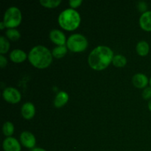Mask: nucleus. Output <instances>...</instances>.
I'll list each match as a JSON object with an SVG mask.
<instances>
[{"label":"nucleus","instance_id":"39448f33","mask_svg":"<svg viewBox=\"0 0 151 151\" xmlns=\"http://www.w3.org/2000/svg\"><path fill=\"white\" fill-rule=\"evenodd\" d=\"M88 41L81 34H73L69 37L66 41V47L73 52H81L85 51L88 47Z\"/></svg>","mask_w":151,"mask_h":151},{"label":"nucleus","instance_id":"4be33fe9","mask_svg":"<svg viewBox=\"0 0 151 151\" xmlns=\"http://www.w3.org/2000/svg\"><path fill=\"white\" fill-rule=\"evenodd\" d=\"M142 96L144 100H151V87H146L142 91Z\"/></svg>","mask_w":151,"mask_h":151},{"label":"nucleus","instance_id":"f3484780","mask_svg":"<svg viewBox=\"0 0 151 151\" xmlns=\"http://www.w3.org/2000/svg\"><path fill=\"white\" fill-rule=\"evenodd\" d=\"M112 63L116 67H124L127 63V59L124 55H116L114 56Z\"/></svg>","mask_w":151,"mask_h":151},{"label":"nucleus","instance_id":"f257e3e1","mask_svg":"<svg viewBox=\"0 0 151 151\" xmlns=\"http://www.w3.org/2000/svg\"><path fill=\"white\" fill-rule=\"evenodd\" d=\"M114 52L109 47L98 46L90 52L88 63L96 71H102L110 65L114 58Z\"/></svg>","mask_w":151,"mask_h":151},{"label":"nucleus","instance_id":"6ab92c4d","mask_svg":"<svg viewBox=\"0 0 151 151\" xmlns=\"http://www.w3.org/2000/svg\"><path fill=\"white\" fill-rule=\"evenodd\" d=\"M2 131L4 136L7 137H10L14 133V125L10 122H4L2 127Z\"/></svg>","mask_w":151,"mask_h":151},{"label":"nucleus","instance_id":"ddd939ff","mask_svg":"<svg viewBox=\"0 0 151 151\" xmlns=\"http://www.w3.org/2000/svg\"><path fill=\"white\" fill-rule=\"evenodd\" d=\"M69 94L66 92V91H59L57 94H56L54 100V106L58 109L62 108L64 106L66 103L69 101Z\"/></svg>","mask_w":151,"mask_h":151},{"label":"nucleus","instance_id":"0eeeda50","mask_svg":"<svg viewBox=\"0 0 151 151\" xmlns=\"http://www.w3.org/2000/svg\"><path fill=\"white\" fill-rule=\"evenodd\" d=\"M20 142L24 147L32 150L35 148L36 139L32 133L29 131H24L20 135Z\"/></svg>","mask_w":151,"mask_h":151},{"label":"nucleus","instance_id":"4468645a","mask_svg":"<svg viewBox=\"0 0 151 151\" xmlns=\"http://www.w3.org/2000/svg\"><path fill=\"white\" fill-rule=\"evenodd\" d=\"M27 58V55L25 53V52H24L22 50H18V49H16V50H13L10 53V60L16 63H22V62H24L26 60Z\"/></svg>","mask_w":151,"mask_h":151},{"label":"nucleus","instance_id":"412c9836","mask_svg":"<svg viewBox=\"0 0 151 151\" xmlns=\"http://www.w3.org/2000/svg\"><path fill=\"white\" fill-rule=\"evenodd\" d=\"M10 49V42L4 36L0 37V53L4 55L8 52Z\"/></svg>","mask_w":151,"mask_h":151},{"label":"nucleus","instance_id":"cd10ccee","mask_svg":"<svg viewBox=\"0 0 151 151\" xmlns=\"http://www.w3.org/2000/svg\"><path fill=\"white\" fill-rule=\"evenodd\" d=\"M148 109L151 111V100H149L148 102Z\"/></svg>","mask_w":151,"mask_h":151},{"label":"nucleus","instance_id":"20e7f679","mask_svg":"<svg viewBox=\"0 0 151 151\" xmlns=\"http://www.w3.org/2000/svg\"><path fill=\"white\" fill-rule=\"evenodd\" d=\"M22 16L20 10L16 7H10L4 14L3 23L5 27L8 29H14L19 26L22 22Z\"/></svg>","mask_w":151,"mask_h":151},{"label":"nucleus","instance_id":"f8f14e48","mask_svg":"<svg viewBox=\"0 0 151 151\" xmlns=\"http://www.w3.org/2000/svg\"><path fill=\"white\" fill-rule=\"evenodd\" d=\"M139 26L143 30L151 32V11L142 13L139 18Z\"/></svg>","mask_w":151,"mask_h":151},{"label":"nucleus","instance_id":"393cba45","mask_svg":"<svg viewBox=\"0 0 151 151\" xmlns=\"http://www.w3.org/2000/svg\"><path fill=\"white\" fill-rule=\"evenodd\" d=\"M138 7L139 10L140 11L143 12V13L147 11V10H147V4H146L145 2H144V1H140V2H139Z\"/></svg>","mask_w":151,"mask_h":151},{"label":"nucleus","instance_id":"2eb2a0df","mask_svg":"<svg viewBox=\"0 0 151 151\" xmlns=\"http://www.w3.org/2000/svg\"><path fill=\"white\" fill-rule=\"evenodd\" d=\"M137 53L140 56H146L150 51V46L148 43L145 41H141L137 44L136 47Z\"/></svg>","mask_w":151,"mask_h":151},{"label":"nucleus","instance_id":"7ed1b4c3","mask_svg":"<svg viewBox=\"0 0 151 151\" xmlns=\"http://www.w3.org/2000/svg\"><path fill=\"white\" fill-rule=\"evenodd\" d=\"M81 16L75 9L68 8L62 11L58 16V23L60 27L67 31H73L81 24Z\"/></svg>","mask_w":151,"mask_h":151},{"label":"nucleus","instance_id":"423d86ee","mask_svg":"<svg viewBox=\"0 0 151 151\" xmlns=\"http://www.w3.org/2000/svg\"><path fill=\"white\" fill-rule=\"evenodd\" d=\"M2 97L6 102L12 104L19 103L22 99L21 93L19 90L13 87H7L4 88L2 93Z\"/></svg>","mask_w":151,"mask_h":151},{"label":"nucleus","instance_id":"6e6552de","mask_svg":"<svg viewBox=\"0 0 151 151\" xmlns=\"http://www.w3.org/2000/svg\"><path fill=\"white\" fill-rule=\"evenodd\" d=\"M50 38L54 44L58 46H65L66 44V35L59 29H52L50 32Z\"/></svg>","mask_w":151,"mask_h":151},{"label":"nucleus","instance_id":"f03ea898","mask_svg":"<svg viewBox=\"0 0 151 151\" xmlns=\"http://www.w3.org/2000/svg\"><path fill=\"white\" fill-rule=\"evenodd\" d=\"M28 60L34 67L41 69H46L52 61V54L44 46H35L29 52Z\"/></svg>","mask_w":151,"mask_h":151},{"label":"nucleus","instance_id":"5701e85b","mask_svg":"<svg viewBox=\"0 0 151 151\" xmlns=\"http://www.w3.org/2000/svg\"><path fill=\"white\" fill-rule=\"evenodd\" d=\"M83 3L82 0H69V4L70 7L72 9H75L81 6V4Z\"/></svg>","mask_w":151,"mask_h":151},{"label":"nucleus","instance_id":"a211bd4d","mask_svg":"<svg viewBox=\"0 0 151 151\" xmlns=\"http://www.w3.org/2000/svg\"><path fill=\"white\" fill-rule=\"evenodd\" d=\"M6 37L12 41H16L19 40L21 37V34L16 29H7L5 32Z\"/></svg>","mask_w":151,"mask_h":151},{"label":"nucleus","instance_id":"bb28decb","mask_svg":"<svg viewBox=\"0 0 151 151\" xmlns=\"http://www.w3.org/2000/svg\"><path fill=\"white\" fill-rule=\"evenodd\" d=\"M4 27H5V26H4V24L3 23V22H1V23H0V29H3Z\"/></svg>","mask_w":151,"mask_h":151},{"label":"nucleus","instance_id":"9d476101","mask_svg":"<svg viewBox=\"0 0 151 151\" xmlns=\"http://www.w3.org/2000/svg\"><path fill=\"white\" fill-rule=\"evenodd\" d=\"M132 82L134 86L137 88H145L149 83V80L145 75L142 73L136 74L132 78Z\"/></svg>","mask_w":151,"mask_h":151},{"label":"nucleus","instance_id":"9b49d317","mask_svg":"<svg viewBox=\"0 0 151 151\" xmlns=\"http://www.w3.org/2000/svg\"><path fill=\"white\" fill-rule=\"evenodd\" d=\"M21 113H22V116L25 119H31L34 117L35 114V106L32 103H25L22 106V109H21Z\"/></svg>","mask_w":151,"mask_h":151},{"label":"nucleus","instance_id":"1a4fd4ad","mask_svg":"<svg viewBox=\"0 0 151 151\" xmlns=\"http://www.w3.org/2000/svg\"><path fill=\"white\" fill-rule=\"evenodd\" d=\"M2 147L4 151H21L20 143L18 142L16 139L13 137H7L3 141Z\"/></svg>","mask_w":151,"mask_h":151},{"label":"nucleus","instance_id":"c85d7f7f","mask_svg":"<svg viewBox=\"0 0 151 151\" xmlns=\"http://www.w3.org/2000/svg\"><path fill=\"white\" fill-rule=\"evenodd\" d=\"M149 84H150V86L151 87V78H150V80H149Z\"/></svg>","mask_w":151,"mask_h":151},{"label":"nucleus","instance_id":"dca6fc26","mask_svg":"<svg viewBox=\"0 0 151 151\" xmlns=\"http://www.w3.org/2000/svg\"><path fill=\"white\" fill-rule=\"evenodd\" d=\"M67 50L68 48L66 46H57L52 50V56L54 58L57 59H60L66 55V53H67Z\"/></svg>","mask_w":151,"mask_h":151},{"label":"nucleus","instance_id":"b1692460","mask_svg":"<svg viewBox=\"0 0 151 151\" xmlns=\"http://www.w3.org/2000/svg\"><path fill=\"white\" fill-rule=\"evenodd\" d=\"M7 58L3 55H0V67L4 68L7 66Z\"/></svg>","mask_w":151,"mask_h":151},{"label":"nucleus","instance_id":"a878e982","mask_svg":"<svg viewBox=\"0 0 151 151\" xmlns=\"http://www.w3.org/2000/svg\"><path fill=\"white\" fill-rule=\"evenodd\" d=\"M31 151H47V150H44V149L43 148H41V147H35V148L32 149Z\"/></svg>","mask_w":151,"mask_h":151},{"label":"nucleus","instance_id":"aec40b11","mask_svg":"<svg viewBox=\"0 0 151 151\" xmlns=\"http://www.w3.org/2000/svg\"><path fill=\"white\" fill-rule=\"evenodd\" d=\"M39 2L47 8H55L61 3V0H40Z\"/></svg>","mask_w":151,"mask_h":151}]
</instances>
